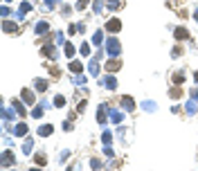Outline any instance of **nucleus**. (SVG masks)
Returning a JSON list of instances; mask_svg holds the SVG:
<instances>
[{
	"label": "nucleus",
	"mask_w": 198,
	"mask_h": 171,
	"mask_svg": "<svg viewBox=\"0 0 198 171\" xmlns=\"http://www.w3.org/2000/svg\"><path fill=\"white\" fill-rule=\"evenodd\" d=\"M106 52L110 56H117L122 52V43L117 41V38H108V41H106Z\"/></svg>",
	"instance_id": "nucleus-1"
},
{
	"label": "nucleus",
	"mask_w": 198,
	"mask_h": 171,
	"mask_svg": "<svg viewBox=\"0 0 198 171\" xmlns=\"http://www.w3.org/2000/svg\"><path fill=\"white\" fill-rule=\"evenodd\" d=\"M106 30H108V32H119V30H122V23H119L117 18H110V20L106 23Z\"/></svg>",
	"instance_id": "nucleus-2"
},
{
	"label": "nucleus",
	"mask_w": 198,
	"mask_h": 171,
	"mask_svg": "<svg viewBox=\"0 0 198 171\" xmlns=\"http://www.w3.org/2000/svg\"><path fill=\"white\" fill-rule=\"evenodd\" d=\"M122 108H124L126 113H131L133 108H135V101H133L131 97H122Z\"/></svg>",
	"instance_id": "nucleus-3"
},
{
	"label": "nucleus",
	"mask_w": 198,
	"mask_h": 171,
	"mask_svg": "<svg viewBox=\"0 0 198 171\" xmlns=\"http://www.w3.org/2000/svg\"><path fill=\"white\" fill-rule=\"evenodd\" d=\"M99 83H101L104 88H108V90H115V88H117V81H115L113 77H106V79H101Z\"/></svg>",
	"instance_id": "nucleus-4"
},
{
	"label": "nucleus",
	"mask_w": 198,
	"mask_h": 171,
	"mask_svg": "<svg viewBox=\"0 0 198 171\" xmlns=\"http://www.w3.org/2000/svg\"><path fill=\"white\" fill-rule=\"evenodd\" d=\"M0 164H2L5 169L14 164V155H11V151H5V153H2V162H0Z\"/></svg>",
	"instance_id": "nucleus-5"
},
{
	"label": "nucleus",
	"mask_w": 198,
	"mask_h": 171,
	"mask_svg": "<svg viewBox=\"0 0 198 171\" xmlns=\"http://www.w3.org/2000/svg\"><path fill=\"white\" fill-rule=\"evenodd\" d=\"M119 68H122V61H117L115 56H113V59H110L108 63H106V70H110V72H117Z\"/></svg>",
	"instance_id": "nucleus-6"
},
{
	"label": "nucleus",
	"mask_w": 198,
	"mask_h": 171,
	"mask_svg": "<svg viewBox=\"0 0 198 171\" xmlns=\"http://www.w3.org/2000/svg\"><path fill=\"white\" fill-rule=\"evenodd\" d=\"M52 133H54V126H52V124H45V126L38 128V135H41V138H48V135H52Z\"/></svg>",
	"instance_id": "nucleus-7"
},
{
	"label": "nucleus",
	"mask_w": 198,
	"mask_h": 171,
	"mask_svg": "<svg viewBox=\"0 0 198 171\" xmlns=\"http://www.w3.org/2000/svg\"><path fill=\"white\" fill-rule=\"evenodd\" d=\"M196 108H198V99L191 97V99L187 101V115H196Z\"/></svg>",
	"instance_id": "nucleus-8"
},
{
	"label": "nucleus",
	"mask_w": 198,
	"mask_h": 171,
	"mask_svg": "<svg viewBox=\"0 0 198 171\" xmlns=\"http://www.w3.org/2000/svg\"><path fill=\"white\" fill-rule=\"evenodd\" d=\"M20 95H23V101H25V104H34V92H32L30 88H25Z\"/></svg>",
	"instance_id": "nucleus-9"
},
{
	"label": "nucleus",
	"mask_w": 198,
	"mask_h": 171,
	"mask_svg": "<svg viewBox=\"0 0 198 171\" xmlns=\"http://www.w3.org/2000/svg\"><path fill=\"white\" fill-rule=\"evenodd\" d=\"M106 110H108V106H99V115H97V122L99 124H104V122H106Z\"/></svg>",
	"instance_id": "nucleus-10"
},
{
	"label": "nucleus",
	"mask_w": 198,
	"mask_h": 171,
	"mask_svg": "<svg viewBox=\"0 0 198 171\" xmlns=\"http://www.w3.org/2000/svg\"><path fill=\"white\" fill-rule=\"evenodd\" d=\"M43 54H45V56H52V59H56V56H59V54H56V50H54V45H45V47H43Z\"/></svg>",
	"instance_id": "nucleus-11"
},
{
	"label": "nucleus",
	"mask_w": 198,
	"mask_h": 171,
	"mask_svg": "<svg viewBox=\"0 0 198 171\" xmlns=\"http://www.w3.org/2000/svg\"><path fill=\"white\" fill-rule=\"evenodd\" d=\"M43 106H45L43 101H41L38 106H34V108H32V117H36V119H38V117H43Z\"/></svg>",
	"instance_id": "nucleus-12"
},
{
	"label": "nucleus",
	"mask_w": 198,
	"mask_h": 171,
	"mask_svg": "<svg viewBox=\"0 0 198 171\" xmlns=\"http://www.w3.org/2000/svg\"><path fill=\"white\" fill-rule=\"evenodd\" d=\"M88 72H90L92 77L99 75V63H97V61H90V63H88Z\"/></svg>",
	"instance_id": "nucleus-13"
},
{
	"label": "nucleus",
	"mask_w": 198,
	"mask_h": 171,
	"mask_svg": "<svg viewBox=\"0 0 198 171\" xmlns=\"http://www.w3.org/2000/svg\"><path fill=\"white\" fill-rule=\"evenodd\" d=\"M48 30H50V25H48V23H45V20H41L38 25H36V30H34V32H36V34H45Z\"/></svg>",
	"instance_id": "nucleus-14"
},
{
	"label": "nucleus",
	"mask_w": 198,
	"mask_h": 171,
	"mask_svg": "<svg viewBox=\"0 0 198 171\" xmlns=\"http://www.w3.org/2000/svg\"><path fill=\"white\" fill-rule=\"evenodd\" d=\"M92 43H95V45H101V43H104V32H101V30L95 32V36H92Z\"/></svg>",
	"instance_id": "nucleus-15"
},
{
	"label": "nucleus",
	"mask_w": 198,
	"mask_h": 171,
	"mask_svg": "<svg viewBox=\"0 0 198 171\" xmlns=\"http://www.w3.org/2000/svg\"><path fill=\"white\" fill-rule=\"evenodd\" d=\"M14 133H16V135H20V138H23V135H25V133H27V124H23V122H20V124H18V126H16V128H14Z\"/></svg>",
	"instance_id": "nucleus-16"
},
{
	"label": "nucleus",
	"mask_w": 198,
	"mask_h": 171,
	"mask_svg": "<svg viewBox=\"0 0 198 171\" xmlns=\"http://www.w3.org/2000/svg\"><path fill=\"white\" fill-rule=\"evenodd\" d=\"M32 146H34V140H32V138H27V140H25V144H23V153H32Z\"/></svg>",
	"instance_id": "nucleus-17"
},
{
	"label": "nucleus",
	"mask_w": 198,
	"mask_h": 171,
	"mask_svg": "<svg viewBox=\"0 0 198 171\" xmlns=\"http://www.w3.org/2000/svg\"><path fill=\"white\" fill-rule=\"evenodd\" d=\"M122 117H124V115H122L119 110H110V119H113L115 124H119V122H122Z\"/></svg>",
	"instance_id": "nucleus-18"
},
{
	"label": "nucleus",
	"mask_w": 198,
	"mask_h": 171,
	"mask_svg": "<svg viewBox=\"0 0 198 171\" xmlns=\"http://www.w3.org/2000/svg\"><path fill=\"white\" fill-rule=\"evenodd\" d=\"M83 70V65L79 63V61H72V63H70V72H81Z\"/></svg>",
	"instance_id": "nucleus-19"
},
{
	"label": "nucleus",
	"mask_w": 198,
	"mask_h": 171,
	"mask_svg": "<svg viewBox=\"0 0 198 171\" xmlns=\"http://www.w3.org/2000/svg\"><path fill=\"white\" fill-rule=\"evenodd\" d=\"M34 86H36V90H38V92H43V90L48 88V81H45V79H38V81L34 83Z\"/></svg>",
	"instance_id": "nucleus-20"
},
{
	"label": "nucleus",
	"mask_w": 198,
	"mask_h": 171,
	"mask_svg": "<svg viewBox=\"0 0 198 171\" xmlns=\"http://www.w3.org/2000/svg\"><path fill=\"white\" fill-rule=\"evenodd\" d=\"M2 25H5V32H18V27H16L14 23H9V20H5Z\"/></svg>",
	"instance_id": "nucleus-21"
},
{
	"label": "nucleus",
	"mask_w": 198,
	"mask_h": 171,
	"mask_svg": "<svg viewBox=\"0 0 198 171\" xmlns=\"http://www.w3.org/2000/svg\"><path fill=\"white\" fill-rule=\"evenodd\" d=\"M182 81H185V75H182V72H173V83H178V86H180Z\"/></svg>",
	"instance_id": "nucleus-22"
},
{
	"label": "nucleus",
	"mask_w": 198,
	"mask_h": 171,
	"mask_svg": "<svg viewBox=\"0 0 198 171\" xmlns=\"http://www.w3.org/2000/svg\"><path fill=\"white\" fill-rule=\"evenodd\" d=\"M14 113H20V115H25V108H23V104H20V101H16V99H14Z\"/></svg>",
	"instance_id": "nucleus-23"
},
{
	"label": "nucleus",
	"mask_w": 198,
	"mask_h": 171,
	"mask_svg": "<svg viewBox=\"0 0 198 171\" xmlns=\"http://www.w3.org/2000/svg\"><path fill=\"white\" fill-rule=\"evenodd\" d=\"M176 38H189L187 30H182V27H178V30H176Z\"/></svg>",
	"instance_id": "nucleus-24"
},
{
	"label": "nucleus",
	"mask_w": 198,
	"mask_h": 171,
	"mask_svg": "<svg viewBox=\"0 0 198 171\" xmlns=\"http://www.w3.org/2000/svg\"><path fill=\"white\" fill-rule=\"evenodd\" d=\"M34 160H36V164H41V167H45V162H48V160H45V155H43V153H38V155L34 158Z\"/></svg>",
	"instance_id": "nucleus-25"
},
{
	"label": "nucleus",
	"mask_w": 198,
	"mask_h": 171,
	"mask_svg": "<svg viewBox=\"0 0 198 171\" xmlns=\"http://www.w3.org/2000/svg\"><path fill=\"white\" fill-rule=\"evenodd\" d=\"M108 9L117 11V9H119V0H110V2H108Z\"/></svg>",
	"instance_id": "nucleus-26"
},
{
	"label": "nucleus",
	"mask_w": 198,
	"mask_h": 171,
	"mask_svg": "<svg viewBox=\"0 0 198 171\" xmlns=\"http://www.w3.org/2000/svg\"><path fill=\"white\" fill-rule=\"evenodd\" d=\"M142 108H144V110H155V104H153V101H144Z\"/></svg>",
	"instance_id": "nucleus-27"
},
{
	"label": "nucleus",
	"mask_w": 198,
	"mask_h": 171,
	"mask_svg": "<svg viewBox=\"0 0 198 171\" xmlns=\"http://www.w3.org/2000/svg\"><path fill=\"white\" fill-rule=\"evenodd\" d=\"M101 9H104V0H95V14H99Z\"/></svg>",
	"instance_id": "nucleus-28"
},
{
	"label": "nucleus",
	"mask_w": 198,
	"mask_h": 171,
	"mask_svg": "<svg viewBox=\"0 0 198 171\" xmlns=\"http://www.w3.org/2000/svg\"><path fill=\"white\" fill-rule=\"evenodd\" d=\"M65 54H68V56L74 54V45H72V43H65Z\"/></svg>",
	"instance_id": "nucleus-29"
},
{
	"label": "nucleus",
	"mask_w": 198,
	"mask_h": 171,
	"mask_svg": "<svg viewBox=\"0 0 198 171\" xmlns=\"http://www.w3.org/2000/svg\"><path fill=\"white\" fill-rule=\"evenodd\" d=\"M81 54H83V56H88V54H90V45H88V43L81 45Z\"/></svg>",
	"instance_id": "nucleus-30"
},
{
	"label": "nucleus",
	"mask_w": 198,
	"mask_h": 171,
	"mask_svg": "<svg viewBox=\"0 0 198 171\" xmlns=\"http://www.w3.org/2000/svg\"><path fill=\"white\" fill-rule=\"evenodd\" d=\"M101 140H104V144H110V140H113V135H110L108 131H106V133L101 135Z\"/></svg>",
	"instance_id": "nucleus-31"
},
{
	"label": "nucleus",
	"mask_w": 198,
	"mask_h": 171,
	"mask_svg": "<svg viewBox=\"0 0 198 171\" xmlns=\"http://www.w3.org/2000/svg\"><path fill=\"white\" fill-rule=\"evenodd\" d=\"M54 106H59V108H61V106H65V99H63V97L59 95V97L54 99Z\"/></svg>",
	"instance_id": "nucleus-32"
},
{
	"label": "nucleus",
	"mask_w": 198,
	"mask_h": 171,
	"mask_svg": "<svg viewBox=\"0 0 198 171\" xmlns=\"http://www.w3.org/2000/svg\"><path fill=\"white\" fill-rule=\"evenodd\" d=\"M90 167L99 169V167H101V160H97V158H92V160H90Z\"/></svg>",
	"instance_id": "nucleus-33"
},
{
	"label": "nucleus",
	"mask_w": 198,
	"mask_h": 171,
	"mask_svg": "<svg viewBox=\"0 0 198 171\" xmlns=\"http://www.w3.org/2000/svg\"><path fill=\"white\" fill-rule=\"evenodd\" d=\"M2 117H5V119H11L14 115H11V110H9V108H2Z\"/></svg>",
	"instance_id": "nucleus-34"
},
{
	"label": "nucleus",
	"mask_w": 198,
	"mask_h": 171,
	"mask_svg": "<svg viewBox=\"0 0 198 171\" xmlns=\"http://www.w3.org/2000/svg\"><path fill=\"white\" fill-rule=\"evenodd\" d=\"M86 5H88V0H79V2H77V9H86Z\"/></svg>",
	"instance_id": "nucleus-35"
},
{
	"label": "nucleus",
	"mask_w": 198,
	"mask_h": 171,
	"mask_svg": "<svg viewBox=\"0 0 198 171\" xmlns=\"http://www.w3.org/2000/svg\"><path fill=\"white\" fill-rule=\"evenodd\" d=\"M45 7H48V9H54V0H45Z\"/></svg>",
	"instance_id": "nucleus-36"
},
{
	"label": "nucleus",
	"mask_w": 198,
	"mask_h": 171,
	"mask_svg": "<svg viewBox=\"0 0 198 171\" xmlns=\"http://www.w3.org/2000/svg\"><path fill=\"white\" fill-rule=\"evenodd\" d=\"M104 153H106L108 158H113V149H110V146H106V149H104Z\"/></svg>",
	"instance_id": "nucleus-37"
},
{
	"label": "nucleus",
	"mask_w": 198,
	"mask_h": 171,
	"mask_svg": "<svg viewBox=\"0 0 198 171\" xmlns=\"http://www.w3.org/2000/svg\"><path fill=\"white\" fill-rule=\"evenodd\" d=\"M191 97H194V99H198V88H194V90H191Z\"/></svg>",
	"instance_id": "nucleus-38"
},
{
	"label": "nucleus",
	"mask_w": 198,
	"mask_h": 171,
	"mask_svg": "<svg viewBox=\"0 0 198 171\" xmlns=\"http://www.w3.org/2000/svg\"><path fill=\"white\" fill-rule=\"evenodd\" d=\"M194 18H196V20H198V9H196V11H194Z\"/></svg>",
	"instance_id": "nucleus-39"
},
{
	"label": "nucleus",
	"mask_w": 198,
	"mask_h": 171,
	"mask_svg": "<svg viewBox=\"0 0 198 171\" xmlns=\"http://www.w3.org/2000/svg\"><path fill=\"white\" fill-rule=\"evenodd\" d=\"M194 79H196V83H198V72H196V77H194Z\"/></svg>",
	"instance_id": "nucleus-40"
}]
</instances>
